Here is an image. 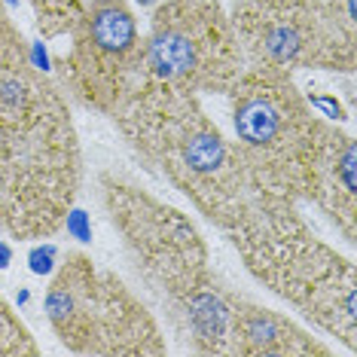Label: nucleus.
Segmentation results:
<instances>
[{"mask_svg":"<svg viewBox=\"0 0 357 357\" xmlns=\"http://www.w3.org/2000/svg\"><path fill=\"white\" fill-rule=\"evenodd\" d=\"M79 181L68 101L34 70L25 40L0 15V229L50 238L70 217Z\"/></svg>","mask_w":357,"mask_h":357,"instance_id":"obj_1","label":"nucleus"},{"mask_svg":"<svg viewBox=\"0 0 357 357\" xmlns=\"http://www.w3.org/2000/svg\"><path fill=\"white\" fill-rule=\"evenodd\" d=\"M101 199L174 336L196 354H235L232 290L217 281L196 223L113 174H101Z\"/></svg>","mask_w":357,"mask_h":357,"instance_id":"obj_2","label":"nucleus"},{"mask_svg":"<svg viewBox=\"0 0 357 357\" xmlns=\"http://www.w3.org/2000/svg\"><path fill=\"white\" fill-rule=\"evenodd\" d=\"M110 116L137 156L223 232L263 199L235 141L202 107V95L144 79Z\"/></svg>","mask_w":357,"mask_h":357,"instance_id":"obj_3","label":"nucleus"},{"mask_svg":"<svg viewBox=\"0 0 357 357\" xmlns=\"http://www.w3.org/2000/svg\"><path fill=\"white\" fill-rule=\"evenodd\" d=\"M226 238L245 269L348 351L357 348V269L308 229L296 202L263 196Z\"/></svg>","mask_w":357,"mask_h":357,"instance_id":"obj_4","label":"nucleus"},{"mask_svg":"<svg viewBox=\"0 0 357 357\" xmlns=\"http://www.w3.org/2000/svg\"><path fill=\"white\" fill-rule=\"evenodd\" d=\"M235 147L254 186L269 199L308 202L324 119L294 83V74L248 64L229 86Z\"/></svg>","mask_w":357,"mask_h":357,"instance_id":"obj_5","label":"nucleus"},{"mask_svg":"<svg viewBox=\"0 0 357 357\" xmlns=\"http://www.w3.org/2000/svg\"><path fill=\"white\" fill-rule=\"evenodd\" d=\"M46 318L74 354L95 357H159L165 339L153 312L92 257L68 254L46 290Z\"/></svg>","mask_w":357,"mask_h":357,"instance_id":"obj_6","label":"nucleus"},{"mask_svg":"<svg viewBox=\"0 0 357 357\" xmlns=\"http://www.w3.org/2000/svg\"><path fill=\"white\" fill-rule=\"evenodd\" d=\"M232 28L248 64L278 70H351V0H238Z\"/></svg>","mask_w":357,"mask_h":357,"instance_id":"obj_7","label":"nucleus"},{"mask_svg":"<svg viewBox=\"0 0 357 357\" xmlns=\"http://www.w3.org/2000/svg\"><path fill=\"white\" fill-rule=\"evenodd\" d=\"M147 79L186 92H229L248 68L232 19L217 0H162L144 37Z\"/></svg>","mask_w":357,"mask_h":357,"instance_id":"obj_8","label":"nucleus"},{"mask_svg":"<svg viewBox=\"0 0 357 357\" xmlns=\"http://www.w3.org/2000/svg\"><path fill=\"white\" fill-rule=\"evenodd\" d=\"M68 37L70 46L61 59L64 83L86 107L110 116L147 79L135 13L126 0H92Z\"/></svg>","mask_w":357,"mask_h":357,"instance_id":"obj_9","label":"nucleus"},{"mask_svg":"<svg viewBox=\"0 0 357 357\" xmlns=\"http://www.w3.org/2000/svg\"><path fill=\"white\" fill-rule=\"evenodd\" d=\"M308 202H314L324 214L336 223L348 245H354L357 235V150L354 141L333 126H324L318 162H314L312 192Z\"/></svg>","mask_w":357,"mask_h":357,"instance_id":"obj_10","label":"nucleus"},{"mask_svg":"<svg viewBox=\"0 0 357 357\" xmlns=\"http://www.w3.org/2000/svg\"><path fill=\"white\" fill-rule=\"evenodd\" d=\"M232 339L235 354L241 357H305V354H327L318 339H312L303 327L290 318L257 305L245 296L232 294Z\"/></svg>","mask_w":357,"mask_h":357,"instance_id":"obj_11","label":"nucleus"},{"mask_svg":"<svg viewBox=\"0 0 357 357\" xmlns=\"http://www.w3.org/2000/svg\"><path fill=\"white\" fill-rule=\"evenodd\" d=\"M34 6L37 25L46 37H61L70 34V28L77 25L92 6V0H28Z\"/></svg>","mask_w":357,"mask_h":357,"instance_id":"obj_12","label":"nucleus"},{"mask_svg":"<svg viewBox=\"0 0 357 357\" xmlns=\"http://www.w3.org/2000/svg\"><path fill=\"white\" fill-rule=\"evenodd\" d=\"M40 348L28 327L19 321V314L6 305V299L0 296V354L3 357H19V354H37Z\"/></svg>","mask_w":357,"mask_h":357,"instance_id":"obj_13","label":"nucleus"}]
</instances>
